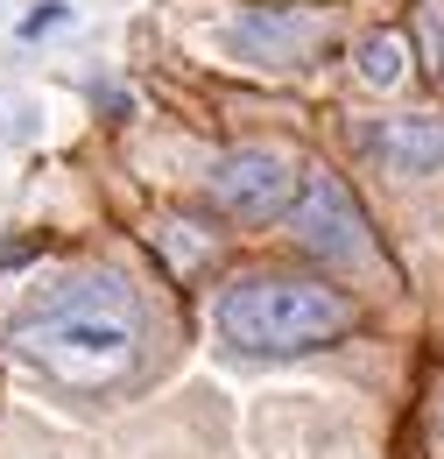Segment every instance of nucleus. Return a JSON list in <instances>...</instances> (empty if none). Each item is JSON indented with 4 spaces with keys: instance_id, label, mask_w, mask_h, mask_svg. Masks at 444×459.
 Returning a JSON list of instances; mask_svg holds the SVG:
<instances>
[{
    "instance_id": "nucleus-1",
    "label": "nucleus",
    "mask_w": 444,
    "mask_h": 459,
    "mask_svg": "<svg viewBox=\"0 0 444 459\" xmlns=\"http://www.w3.org/2000/svg\"><path fill=\"white\" fill-rule=\"evenodd\" d=\"M7 353L50 375L71 396H113L141 375L149 353V318L141 297L120 283L113 269H71L43 283L14 318H7Z\"/></svg>"
},
{
    "instance_id": "nucleus-2",
    "label": "nucleus",
    "mask_w": 444,
    "mask_h": 459,
    "mask_svg": "<svg viewBox=\"0 0 444 459\" xmlns=\"http://www.w3.org/2000/svg\"><path fill=\"white\" fill-rule=\"evenodd\" d=\"M212 325H219V346H233L240 360H296V353H318V346L346 340L360 325V304L332 276L247 269V276H233L219 290Z\"/></svg>"
},
{
    "instance_id": "nucleus-3",
    "label": "nucleus",
    "mask_w": 444,
    "mask_h": 459,
    "mask_svg": "<svg viewBox=\"0 0 444 459\" xmlns=\"http://www.w3.org/2000/svg\"><path fill=\"white\" fill-rule=\"evenodd\" d=\"M282 227H289V240H296V255L318 262V269L374 276V262H381V247H374V233H367V212L353 205V191H346L332 170L303 177V191H296V205H289Z\"/></svg>"
},
{
    "instance_id": "nucleus-4",
    "label": "nucleus",
    "mask_w": 444,
    "mask_h": 459,
    "mask_svg": "<svg viewBox=\"0 0 444 459\" xmlns=\"http://www.w3.org/2000/svg\"><path fill=\"white\" fill-rule=\"evenodd\" d=\"M303 177H311V170H296L289 156L247 142V149L212 156V170H205V205L219 212L226 227H276V220H289Z\"/></svg>"
},
{
    "instance_id": "nucleus-5",
    "label": "nucleus",
    "mask_w": 444,
    "mask_h": 459,
    "mask_svg": "<svg viewBox=\"0 0 444 459\" xmlns=\"http://www.w3.org/2000/svg\"><path fill=\"white\" fill-rule=\"evenodd\" d=\"M226 50L254 71H303L332 50V22L318 7H240L226 22Z\"/></svg>"
},
{
    "instance_id": "nucleus-6",
    "label": "nucleus",
    "mask_w": 444,
    "mask_h": 459,
    "mask_svg": "<svg viewBox=\"0 0 444 459\" xmlns=\"http://www.w3.org/2000/svg\"><path fill=\"white\" fill-rule=\"evenodd\" d=\"M353 149L381 177H444V114H388L367 120Z\"/></svg>"
},
{
    "instance_id": "nucleus-7",
    "label": "nucleus",
    "mask_w": 444,
    "mask_h": 459,
    "mask_svg": "<svg viewBox=\"0 0 444 459\" xmlns=\"http://www.w3.org/2000/svg\"><path fill=\"white\" fill-rule=\"evenodd\" d=\"M360 85H374V92H395V85H402V78H409V64H416V50H409V36H388V29H381V36H367V43H360Z\"/></svg>"
},
{
    "instance_id": "nucleus-8",
    "label": "nucleus",
    "mask_w": 444,
    "mask_h": 459,
    "mask_svg": "<svg viewBox=\"0 0 444 459\" xmlns=\"http://www.w3.org/2000/svg\"><path fill=\"white\" fill-rule=\"evenodd\" d=\"M64 22H71V0H36V7L14 22V36H21V43H43V36L64 29Z\"/></svg>"
},
{
    "instance_id": "nucleus-9",
    "label": "nucleus",
    "mask_w": 444,
    "mask_h": 459,
    "mask_svg": "<svg viewBox=\"0 0 444 459\" xmlns=\"http://www.w3.org/2000/svg\"><path fill=\"white\" fill-rule=\"evenodd\" d=\"M36 247H43V240H36V233H29V240H7V247H0V269H21V262H29V255H36Z\"/></svg>"
}]
</instances>
